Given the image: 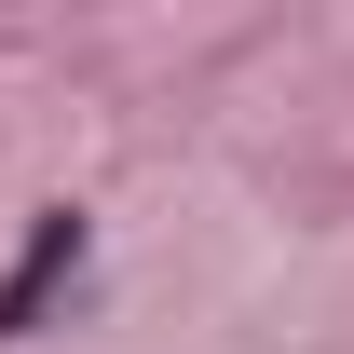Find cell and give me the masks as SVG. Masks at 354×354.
I'll list each match as a JSON object with an SVG mask.
<instances>
[{
    "label": "cell",
    "instance_id": "1",
    "mask_svg": "<svg viewBox=\"0 0 354 354\" xmlns=\"http://www.w3.org/2000/svg\"><path fill=\"white\" fill-rule=\"evenodd\" d=\"M68 259H82V218H41V245H28V259H14V286H0V341L28 327V300H41V286H55Z\"/></svg>",
    "mask_w": 354,
    "mask_h": 354
}]
</instances>
